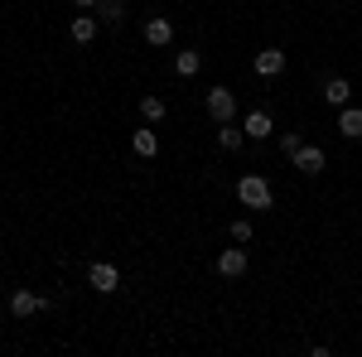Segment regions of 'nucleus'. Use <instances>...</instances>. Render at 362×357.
Wrapping results in <instances>:
<instances>
[{
    "label": "nucleus",
    "instance_id": "19",
    "mask_svg": "<svg viewBox=\"0 0 362 357\" xmlns=\"http://www.w3.org/2000/svg\"><path fill=\"white\" fill-rule=\"evenodd\" d=\"M232 242H242V247L251 242V222H247V218H237V222H232Z\"/></svg>",
    "mask_w": 362,
    "mask_h": 357
},
{
    "label": "nucleus",
    "instance_id": "15",
    "mask_svg": "<svg viewBox=\"0 0 362 357\" xmlns=\"http://www.w3.org/2000/svg\"><path fill=\"white\" fill-rule=\"evenodd\" d=\"M198 63H203V58H198V49H184V54H174V73H179V78H194Z\"/></svg>",
    "mask_w": 362,
    "mask_h": 357
},
{
    "label": "nucleus",
    "instance_id": "16",
    "mask_svg": "<svg viewBox=\"0 0 362 357\" xmlns=\"http://www.w3.org/2000/svg\"><path fill=\"white\" fill-rule=\"evenodd\" d=\"M242 140H247V131H242V126H232V121H223L218 145H223V150H242Z\"/></svg>",
    "mask_w": 362,
    "mask_h": 357
},
{
    "label": "nucleus",
    "instance_id": "17",
    "mask_svg": "<svg viewBox=\"0 0 362 357\" xmlns=\"http://www.w3.org/2000/svg\"><path fill=\"white\" fill-rule=\"evenodd\" d=\"M165 97H140V116H145V121H165Z\"/></svg>",
    "mask_w": 362,
    "mask_h": 357
},
{
    "label": "nucleus",
    "instance_id": "13",
    "mask_svg": "<svg viewBox=\"0 0 362 357\" xmlns=\"http://www.w3.org/2000/svg\"><path fill=\"white\" fill-rule=\"evenodd\" d=\"M131 150H136L140 160H155V155H160V140H155V131H136V136H131Z\"/></svg>",
    "mask_w": 362,
    "mask_h": 357
},
{
    "label": "nucleus",
    "instance_id": "8",
    "mask_svg": "<svg viewBox=\"0 0 362 357\" xmlns=\"http://www.w3.org/2000/svg\"><path fill=\"white\" fill-rule=\"evenodd\" d=\"M338 131L348 140H362V107H338Z\"/></svg>",
    "mask_w": 362,
    "mask_h": 357
},
{
    "label": "nucleus",
    "instance_id": "3",
    "mask_svg": "<svg viewBox=\"0 0 362 357\" xmlns=\"http://www.w3.org/2000/svg\"><path fill=\"white\" fill-rule=\"evenodd\" d=\"M44 309H49V300L34 295V290H25V285L10 295V314H15V319H34V314H44Z\"/></svg>",
    "mask_w": 362,
    "mask_h": 357
},
{
    "label": "nucleus",
    "instance_id": "20",
    "mask_svg": "<svg viewBox=\"0 0 362 357\" xmlns=\"http://www.w3.org/2000/svg\"><path fill=\"white\" fill-rule=\"evenodd\" d=\"M73 5H78V10H92V5H97V0H73Z\"/></svg>",
    "mask_w": 362,
    "mask_h": 357
},
{
    "label": "nucleus",
    "instance_id": "1",
    "mask_svg": "<svg viewBox=\"0 0 362 357\" xmlns=\"http://www.w3.org/2000/svg\"><path fill=\"white\" fill-rule=\"evenodd\" d=\"M237 198H242L247 208H271V184H266L261 174H242V179H237Z\"/></svg>",
    "mask_w": 362,
    "mask_h": 357
},
{
    "label": "nucleus",
    "instance_id": "10",
    "mask_svg": "<svg viewBox=\"0 0 362 357\" xmlns=\"http://www.w3.org/2000/svg\"><path fill=\"white\" fill-rule=\"evenodd\" d=\"M242 131H247V140H266L276 126H271V116H266V111H247V126H242Z\"/></svg>",
    "mask_w": 362,
    "mask_h": 357
},
{
    "label": "nucleus",
    "instance_id": "2",
    "mask_svg": "<svg viewBox=\"0 0 362 357\" xmlns=\"http://www.w3.org/2000/svg\"><path fill=\"white\" fill-rule=\"evenodd\" d=\"M87 285H92L97 295H112V290H121V271L107 266V261H92V266H87Z\"/></svg>",
    "mask_w": 362,
    "mask_h": 357
},
{
    "label": "nucleus",
    "instance_id": "11",
    "mask_svg": "<svg viewBox=\"0 0 362 357\" xmlns=\"http://www.w3.org/2000/svg\"><path fill=\"white\" fill-rule=\"evenodd\" d=\"M348 97H353L348 78H329V83H324V102H329V107H348Z\"/></svg>",
    "mask_w": 362,
    "mask_h": 357
},
{
    "label": "nucleus",
    "instance_id": "9",
    "mask_svg": "<svg viewBox=\"0 0 362 357\" xmlns=\"http://www.w3.org/2000/svg\"><path fill=\"white\" fill-rule=\"evenodd\" d=\"M169 39H174V25H169L165 15H155V20L145 25V44H155V49H165Z\"/></svg>",
    "mask_w": 362,
    "mask_h": 357
},
{
    "label": "nucleus",
    "instance_id": "4",
    "mask_svg": "<svg viewBox=\"0 0 362 357\" xmlns=\"http://www.w3.org/2000/svg\"><path fill=\"white\" fill-rule=\"evenodd\" d=\"M208 116L223 126V121H232L237 116V97L227 92V87H208Z\"/></svg>",
    "mask_w": 362,
    "mask_h": 357
},
{
    "label": "nucleus",
    "instance_id": "5",
    "mask_svg": "<svg viewBox=\"0 0 362 357\" xmlns=\"http://www.w3.org/2000/svg\"><path fill=\"white\" fill-rule=\"evenodd\" d=\"M290 165L300 169V174H324V165H329V160H324V150H319V145H300Z\"/></svg>",
    "mask_w": 362,
    "mask_h": 357
},
{
    "label": "nucleus",
    "instance_id": "14",
    "mask_svg": "<svg viewBox=\"0 0 362 357\" xmlns=\"http://www.w3.org/2000/svg\"><path fill=\"white\" fill-rule=\"evenodd\" d=\"M97 10H102V25H121L126 20V0H97Z\"/></svg>",
    "mask_w": 362,
    "mask_h": 357
},
{
    "label": "nucleus",
    "instance_id": "6",
    "mask_svg": "<svg viewBox=\"0 0 362 357\" xmlns=\"http://www.w3.org/2000/svg\"><path fill=\"white\" fill-rule=\"evenodd\" d=\"M218 271H223L227 280H237V275H247V247H227L223 256H218Z\"/></svg>",
    "mask_w": 362,
    "mask_h": 357
},
{
    "label": "nucleus",
    "instance_id": "7",
    "mask_svg": "<svg viewBox=\"0 0 362 357\" xmlns=\"http://www.w3.org/2000/svg\"><path fill=\"white\" fill-rule=\"evenodd\" d=\"M256 73H261V78H280V73H285V54H280V49H261V54H256Z\"/></svg>",
    "mask_w": 362,
    "mask_h": 357
},
{
    "label": "nucleus",
    "instance_id": "18",
    "mask_svg": "<svg viewBox=\"0 0 362 357\" xmlns=\"http://www.w3.org/2000/svg\"><path fill=\"white\" fill-rule=\"evenodd\" d=\"M300 145H305V140L295 136V131H280V155H285V160H295V150H300Z\"/></svg>",
    "mask_w": 362,
    "mask_h": 357
},
{
    "label": "nucleus",
    "instance_id": "12",
    "mask_svg": "<svg viewBox=\"0 0 362 357\" xmlns=\"http://www.w3.org/2000/svg\"><path fill=\"white\" fill-rule=\"evenodd\" d=\"M97 29H102V20H92V15H78L68 34H73V44H92V39H97Z\"/></svg>",
    "mask_w": 362,
    "mask_h": 357
}]
</instances>
